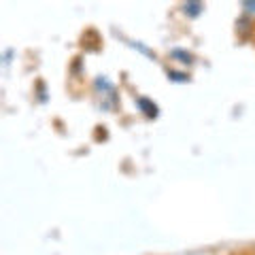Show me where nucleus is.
Returning a JSON list of instances; mask_svg holds the SVG:
<instances>
[{"label": "nucleus", "instance_id": "nucleus-1", "mask_svg": "<svg viewBox=\"0 0 255 255\" xmlns=\"http://www.w3.org/2000/svg\"><path fill=\"white\" fill-rule=\"evenodd\" d=\"M187 6H189V13H198V6H200V4H196V2H191V4H185V9H187Z\"/></svg>", "mask_w": 255, "mask_h": 255}, {"label": "nucleus", "instance_id": "nucleus-2", "mask_svg": "<svg viewBox=\"0 0 255 255\" xmlns=\"http://www.w3.org/2000/svg\"><path fill=\"white\" fill-rule=\"evenodd\" d=\"M247 9H255V2H245Z\"/></svg>", "mask_w": 255, "mask_h": 255}]
</instances>
